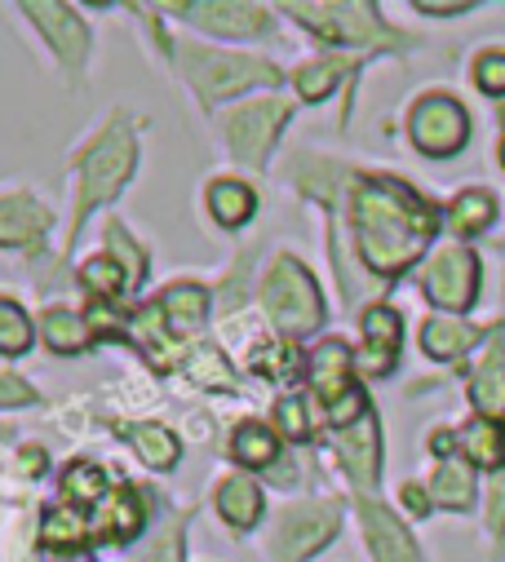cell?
Wrapping results in <instances>:
<instances>
[{
  "label": "cell",
  "instance_id": "cell-34",
  "mask_svg": "<svg viewBox=\"0 0 505 562\" xmlns=\"http://www.w3.org/2000/svg\"><path fill=\"white\" fill-rule=\"evenodd\" d=\"M85 284L98 289V293H115V289L130 284V279H124V270H120L111 257H93V261L85 266Z\"/></svg>",
  "mask_w": 505,
  "mask_h": 562
},
{
  "label": "cell",
  "instance_id": "cell-41",
  "mask_svg": "<svg viewBox=\"0 0 505 562\" xmlns=\"http://www.w3.org/2000/svg\"><path fill=\"white\" fill-rule=\"evenodd\" d=\"M404 505H408V509H413V514L422 518V514L430 509V496H426V492H422L417 483H408V487H404Z\"/></svg>",
  "mask_w": 505,
  "mask_h": 562
},
{
  "label": "cell",
  "instance_id": "cell-33",
  "mask_svg": "<svg viewBox=\"0 0 505 562\" xmlns=\"http://www.w3.org/2000/svg\"><path fill=\"white\" fill-rule=\"evenodd\" d=\"M337 76H341V63H337V58H328V63H311V67L298 71V89H302L306 98H324V93L337 85Z\"/></svg>",
  "mask_w": 505,
  "mask_h": 562
},
{
  "label": "cell",
  "instance_id": "cell-32",
  "mask_svg": "<svg viewBox=\"0 0 505 562\" xmlns=\"http://www.w3.org/2000/svg\"><path fill=\"white\" fill-rule=\"evenodd\" d=\"M106 244H111V252L120 257V270H124V279L130 284H143V274H147V261H143V248L124 235V226L120 222H111L106 226Z\"/></svg>",
  "mask_w": 505,
  "mask_h": 562
},
{
  "label": "cell",
  "instance_id": "cell-22",
  "mask_svg": "<svg viewBox=\"0 0 505 562\" xmlns=\"http://www.w3.org/2000/svg\"><path fill=\"white\" fill-rule=\"evenodd\" d=\"M461 448H465V457L474 461V465H483V470H496V465H505V426L501 420H470V426L461 430Z\"/></svg>",
  "mask_w": 505,
  "mask_h": 562
},
{
  "label": "cell",
  "instance_id": "cell-38",
  "mask_svg": "<svg viewBox=\"0 0 505 562\" xmlns=\"http://www.w3.org/2000/svg\"><path fill=\"white\" fill-rule=\"evenodd\" d=\"M248 368H252V372H262V376H284V368H289V350L276 346V341H267V346L252 350Z\"/></svg>",
  "mask_w": 505,
  "mask_h": 562
},
{
  "label": "cell",
  "instance_id": "cell-30",
  "mask_svg": "<svg viewBox=\"0 0 505 562\" xmlns=\"http://www.w3.org/2000/svg\"><path fill=\"white\" fill-rule=\"evenodd\" d=\"M32 350V319L0 297V355H23Z\"/></svg>",
  "mask_w": 505,
  "mask_h": 562
},
{
  "label": "cell",
  "instance_id": "cell-8",
  "mask_svg": "<svg viewBox=\"0 0 505 562\" xmlns=\"http://www.w3.org/2000/svg\"><path fill=\"white\" fill-rule=\"evenodd\" d=\"M284 120H289V102H280V98H262V102L239 106L226 120V147H231V156L244 160V165H267Z\"/></svg>",
  "mask_w": 505,
  "mask_h": 562
},
{
  "label": "cell",
  "instance_id": "cell-26",
  "mask_svg": "<svg viewBox=\"0 0 505 562\" xmlns=\"http://www.w3.org/2000/svg\"><path fill=\"white\" fill-rule=\"evenodd\" d=\"M430 496H435V505L470 509V501H474V479H470V470H465L461 461H444V465L435 470V479H430Z\"/></svg>",
  "mask_w": 505,
  "mask_h": 562
},
{
  "label": "cell",
  "instance_id": "cell-6",
  "mask_svg": "<svg viewBox=\"0 0 505 562\" xmlns=\"http://www.w3.org/2000/svg\"><path fill=\"white\" fill-rule=\"evenodd\" d=\"M408 133H413V147L444 160V156H457L465 143H470V115L461 102L444 98V93H430L413 106L408 115Z\"/></svg>",
  "mask_w": 505,
  "mask_h": 562
},
{
  "label": "cell",
  "instance_id": "cell-20",
  "mask_svg": "<svg viewBox=\"0 0 505 562\" xmlns=\"http://www.w3.org/2000/svg\"><path fill=\"white\" fill-rule=\"evenodd\" d=\"M252 209H258V195H252V187H244L235 178H217L209 187V213H213L217 226L235 231V226H244L252 217Z\"/></svg>",
  "mask_w": 505,
  "mask_h": 562
},
{
  "label": "cell",
  "instance_id": "cell-44",
  "mask_svg": "<svg viewBox=\"0 0 505 562\" xmlns=\"http://www.w3.org/2000/svg\"><path fill=\"white\" fill-rule=\"evenodd\" d=\"M501 165H505V143H501Z\"/></svg>",
  "mask_w": 505,
  "mask_h": 562
},
{
  "label": "cell",
  "instance_id": "cell-4",
  "mask_svg": "<svg viewBox=\"0 0 505 562\" xmlns=\"http://www.w3.org/2000/svg\"><path fill=\"white\" fill-rule=\"evenodd\" d=\"M134 165H138V147H134L130 128H124V124H111V128L98 137V143L85 151V160H80V204H76V226L85 222V213H89L93 204L111 200L124 182H130Z\"/></svg>",
  "mask_w": 505,
  "mask_h": 562
},
{
  "label": "cell",
  "instance_id": "cell-37",
  "mask_svg": "<svg viewBox=\"0 0 505 562\" xmlns=\"http://www.w3.org/2000/svg\"><path fill=\"white\" fill-rule=\"evenodd\" d=\"M191 372H195V381H204V385H217V390H226L231 385V368L222 363V355L217 350H204V355H195L191 359Z\"/></svg>",
  "mask_w": 505,
  "mask_h": 562
},
{
  "label": "cell",
  "instance_id": "cell-21",
  "mask_svg": "<svg viewBox=\"0 0 505 562\" xmlns=\"http://www.w3.org/2000/svg\"><path fill=\"white\" fill-rule=\"evenodd\" d=\"M138 527H143V505H138V496H134L130 487H115V496H111V505L98 514L93 531H98L102 540H134Z\"/></svg>",
  "mask_w": 505,
  "mask_h": 562
},
{
  "label": "cell",
  "instance_id": "cell-5",
  "mask_svg": "<svg viewBox=\"0 0 505 562\" xmlns=\"http://www.w3.org/2000/svg\"><path fill=\"white\" fill-rule=\"evenodd\" d=\"M311 390L328 403V420L333 426H355V420L368 412L363 394L350 385V355L341 341H319L311 350Z\"/></svg>",
  "mask_w": 505,
  "mask_h": 562
},
{
  "label": "cell",
  "instance_id": "cell-9",
  "mask_svg": "<svg viewBox=\"0 0 505 562\" xmlns=\"http://www.w3.org/2000/svg\"><path fill=\"white\" fill-rule=\"evenodd\" d=\"M426 297L444 311H470L474 293H479V257L465 248H444L430 266H426Z\"/></svg>",
  "mask_w": 505,
  "mask_h": 562
},
{
  "label": "cell",
  "instance_id": "cell-2",
  "mask_svg": "<svg viewBox=\"0 0 505 562\" xmlns=\"http://www.w3.org/2000/svg\"><path fill=\"white\" fill-rule=\"evenodd\" d=\"M262 302H267V315L276 319V328L289 333V337H311L319 328V319H324L315 279L293 257L271 261V270L262 279Z\"/></svg>",
  "mask_w": 505,
  "mask_h": 562
},
{
  "label": "cell",
  "instance_id": "cell-15",
  "mask_svg": "<svg viewBox=\"0 0 505 562\" xmlns=\"http://www.w3.org/2000/svg\"><path fill=\"white\" fill-rule=\"evenodd\" d=\"M178 14H187V23L217 32V36H267L271 19L252 5H182Z\"/></svg>",
  "mask_w": 505,
  "mask_h": 562
},
{
  "label": "cell",
  "instance_id": "cell-24",
  "mask_svg": "<svg viewBox=\"0 0 505 562\" xmlns=\"http://www.w3.org/2000/svg\"><path fill=\"white\" fill-rule=\"evenodd\" d=\"M474 341H479V333L465 328V324H457V319H430V324L422 328V350H426L430 359H457V355H465Z\"/></svg>",
  "mask_w": 505,
  "mask_h": 562
},
{
  "label": "cell",
  "instance_id": "cell-12",
  "mask_svg": "<svg viewBox=\"0 0 505 562\" xmlns=\"http://www.w3.org/2000/svg\"><path fill=\"white\" fill-rule=\"evenodd\" d=\"M27 14L45 32V41L54 45V54L71 71H80L85 58H89V27H85V19H76V10H67V5H27Z\"/></svg>",
  "mask_w": 505,
  "mask_h": 562
},
{
  "label": "cell",
  "instance_id": "cell-31",
  "mask_svg": "<svg viewBox=\"0 0 505 562\" xmlns=\"http://www.w3.org/2000/svg\"><path fill=\"white\" fill-rule=\"evenodd\" d=\"M45 544H63V549H80L85 544V536H89V527L80 522V514H71V509H49L45 514Z\"/></svg>",
  "mask_w": 505,
  "mask_h": 562
},
{
  "label": "cell",
  "instance_id": "cell-7",
  "mask_svg": "<svg viewBox=\"0 0 505 562\" xmlns=\"http://www.w3.org/2000/svg\"><path fill=\"white\" fill-rule=\"evenodd\" d=\"M341 518L337 505H293L271 531V558L276 562H306L337 536Z\"/></svg>",
  "mask_w": 505,
  "mask_h": 562
},
{
  "label": "cell",
  "instance_id": "cell-27",
  "mask_svg": "<svg viewBox=\"0 0 505 562\" xmlns=\"http://www.w3.org/2000/svg\"><path fill=\"white\" fill-rule=\"evenodd\" d=\"M130 439H134V452L152 465V470H169V465H178V439L165 430V426H138V430H130Z\"/></svg>",
  "mask_w": 505,
  "mask_h": 562
},
{
  "label": "cell",
  "instance_id": "cell-14",
  "mask_svg": "<svg viewBox=\"0 0 505 562\" xmlns=\"http://www.w3.org/2000/svg\"><path fill=\"white\" fill-rule=\"evenodd\" d=\"M363 355H359V372L363 376H386L395 368L400 355V315L391 306H372L363 315Z\"/></svg>",
  "mask_w": 505,
  "mask_h": 562
},
{
  "label": "cell",
  "instance_id": "cell-23",
  "mask_svg": "<svg viewBox=\"0 0 505 562\" xmlns=\"http://www.w3.org/2000/svg\"><path fill=\"white\" fill-rule=\"evenodd\" d=\"M231 457L239 465L262 470V465H271L280 457V435L267 430V426H258V420H244V426L231 435Z\"/></svg>",
  "mask_w": 505,
  "mask_h": 562
},
{
  "label": "cell",
  "instance_id": "cell-10",
  "mask_svg": "<svg viewBox=\"0 0 505 562\" xmlns=\"http://www.w3.org/2000/svg\"><path fill=\"white\" fill-rule=\"evenodd\" d=\"M289 14H302V23L328 41H350V45H363V41H377V36H386L382 23L368 19L372 10L363 5H289Z\"/></svg>",
  "mask_w": 505,
  "mask_h": 562
},
{
  "label": "cell",
  "instance_id": "cell-19",
  "mask_svg": "<svg viewBox=\"0 0 505 562\" xmlns=\"http://www.w3.org/2000/svg\"><path fill=\"white\" fill-rule=\"evenodd\" d=\"M217 514L226 518V527L235 531H248L252 522L262 518V492L252 479H226L217 487Z\"/></svg>",
  "mask_w": 505,
  "mask_h": 562
},
{
  "label": "cell",
  "instance_id": "cell-29",
  "mask_svg": "<svg viewBox=\"0 0 505 562\" xmlns=\"http://www.w3.org/2000/svg\"><path fill=\"white\" fill-rule=\"evenodd\" d=\"M102 492H106V479H102V470H98L93 461H71V465H67V474H63V496H67V501L89 505V501H98Z\"/></svg>",
  "mask_w": 505,
  "mask_h": 562
},
{
  "label": "cell",
  "instance_id": "cell-45",
  "mask_svg": "<svg viewBox=\"0 0 505 562\" xmlns=\"http://www.w3.org/2000/svg\"><path fill=\"white\" fill-rule=\"evenodd\" d=\"M76 562H89V558H76Z\"/></svg>",
  "mask_w": 505,
  "mask_h": 562
},
{
  "label": "cell",
  "instance_id": "cell-43",
  "mask_svg": "<svg viewBox=\"0 0 505 562\" xmlns=\"http://www.w3.org/2000/svg\"><path fill=\"white\" fill-rule=\"evenodd\" d=\"M417 10H422V14H465L470 5H430V0H422Z\"/></svg>",
  "mask_w": 505,
  "mask_h": 562
},
{
  "label": "cell",
  "instance_id": "cell-16",
  "mask_svg": "<svg viewBox=\"0 0 505 562\" xmlns=\"http://www.w3.org/2000/svg\"><path fill=\"white\" fill-rule=\"evenodd\" d=\"M49 222H54L49 209L36 204L32 195H0V244H14V248L41 244Z\"/></svg>",
  "mask_w": 505,
  "mask_h": 562
},
{
  "label": "cell",
  "instance_id": "cell-3",
  "mask_svg": "<svg viewBox=\"0 0 505 562\" xmlns=\"http://www.w3.org/2000/svg\"><path fill=\"white\" fill-rule=\"evenodd\" d=\"M182 76L195 85V93L204 102H217V98H231L239 89L280 80V71L271 63L252 58V54H222V49H195V45L182 49Z\"/></svg>",
  "mask_w": 505,
  "mask_h": 562
},
{
  "label": "cell",
  "instance_id": "cell-11",
  "mask_svg": "<svg viewBox=\"0 0 505 562\" xmlns=\"http://www.w3.org/2000/svg\"><path fill=\"white\" fill-rule=\"evenodd\" d=\"M359 522H363V536H368V549H372V562H422L408 527L377 501H363L359 505Z\"/></svg>",
  "mask_w": 505,
  "mask_h": 562
},
{
  "label": "cell",
  "instance_id": "cell-17",
  "mask_svg": "<svg viewBox=\"0 0 505 562\" xmlns=\"http://www.w3.org/2000/svg\"><path fill=\"white\" fill-rule=\"evenodd\" d=\"M470 398H474L483 420H501L505 416V341H496L487 350V359L479 363V372L470 376Z\"/></svg>",
  "mask_w": 505,
  "mask_h": 562
},
{
  "label": "cell",
  "instance_id": "cell-35",
  "mask_svg": "<svg viewBox=\"0 0 505 562\" xmlns=\"http://www.w3.org/2000/svg\"><path fill=\"white\" fill-rule=\"evenodd\" d=\"M474 85L483 89V93H492V98H501L505 93V54H483L479 63H474Z\"/></svg>",
  "mask_w": 505,
  "mask_h": 562
},
{
  "label": "cell",
  "instance_id": "cell-28",
  "mask_svg": "<svg viewBox=\"0 0 505 562\" xmlns=\"http://www.w3.org/2000/svg\"><path fill=\"white\" fill-rule=\"evenodd\" d=\"M45 341L58 355H80L89 346V333H85V324L71 311H49L45 315Z\"/></svg>",
  "mask_w": 505,
  "mask_h": 562
},
{
  "label": "cell",
  "instance_id": "cell-42",
  "mask_svg": "<svg viewBox=\"0 0 505 562\" xmlns=\"http://www.w3.org/2000/svg\"><path fill=\"white\" fill-rule=\"evenodd\" d=\"M430 452L448 457V452H452V435H448V430H435V435H430Z\"/></svg>",
  "mask_w": 505,
  "mask_h": 562
},
{
  "label": "cell",
  "instance_id": "cell-1",
  "mask_svg": "<svg viewBox=\"0 0 505 562\" xmlns=\"http://www.w3.org/2000/svg\"><path fill=\"white\" fill-rule=\"evenodd\" d=\"M350 213L363 261L382 274L408 270L435 235V209L400 182H363Z\"/></svg>",
  "mask_w": 505,
  "mask_h": 562
},
{
  "label": "cell",
  "instance_id": "cell-36",
  "mask_svg": "<svg viewBox=\"0 0 505 562\" xmlns=\"http://www.w3.org/2000/svg\"><path fill=\"white\" fill-rule=\"evenodd\" d=\"M276 416H280V435L284 439H306L311 435V420H306V407H302V398H284L280 407H276Z\"/></svg>",
  "mask_w": 505,
  "mask_h": 562
},
{
  "label": "cell",
  "instance_id": "cell-39",
  "mask_svg": "<svg viewBox=\"0 0 505 562\" xmlns=\"http://www.w3.org/2000/svg\"><path fill=\"white\" fill-rule=\"evenodd\" d=\"M32 398H36V390H32L27 381L0 376V407H23V403H32Z\"/></svg>",
  "mask_w": 505,
  "mask_h": 562
},
{
  "label": "cell",
  "instance_id": "cell-13",
  "mask_svg": "<svg viewBox=\"0 0 505 562\" xmlns=\"http://www.w3.org/2000/svg\"><path fill=\"white\" fill-rule=\"evenodd\" d=\"M337 452H341V465L350 470V479L359 487H368L377 479V470H382V430H377V416L372 412H363L355 426L341 430Z\"/></svg>",
  "mask_w": 505,
  "mask_h": 562
},
{
  "label": "cell",
  "instance_id": "cell-25",
  "mask_svg": "<svg viewBox=\"0 0 505 562\" xmlns=\"http://www.w3.org/2000/svg\"><path fill=\"white\" fill-rule=\"evenodd\" d=\"M492 217H496V200L487 191H461L448 209V222L457 235H479L492 226Z\"/></svg>",
  "mask_w": 505,
  "mask_h": 562
},
{
  "label": "cell",
  "instance_id": "cell-40",
  "mask_svg": "<svg viewBox=\"0 0 505 562\" xmlns=\"http://www.w3.org/2000/svg\"><path fill=\"white\" fill-rule=\"evenodd\" d=\"M487 527L501 536L505 531V474L492 483V501H487Z\"/></svg>",
  "mask_w": 505,
  "mask_h": 562
},
{
  "label": "cell",
  "instance_id": "cell-18",
  "mask_svg": "<svg viewBox=\"0 0 505 562\" xmlns=\"http://www.w3.org/2000/svg\"><path fill=\"white\" fill-rule=\"evenodd\" d=\"M204 289H195V284H173V289H165L160 297H156V311H160V319H165V333H178V337H191L195 328H200V319H204Z\"/></svg>",
  "mask_w": 505,
  "mask_h": 562
}]
</instances>
